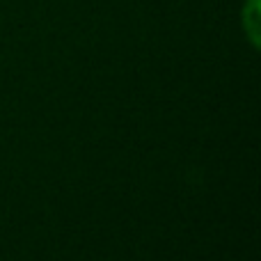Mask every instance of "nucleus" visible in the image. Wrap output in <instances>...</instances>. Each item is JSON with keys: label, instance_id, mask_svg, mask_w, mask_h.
Returning <instances> with one entry per match:
<instances>
[{"label": "nucleus", "instance_id": "f257e3e1", "mask_svg": "<svg viewBox=\"0 0 261 261\" xmlns=\"http://www.w3.org/2000/svg\"><path fill=\"white\" fill-rule=\"evenodd\" d=\"M241 18H243V30L245 35H248L250 44L254 46V48H259V30H261V18H259V0H248V3L243 5V14H241Z\"/></svg>", "mask_w": 261, "mask_h": 261}]
</instances>
